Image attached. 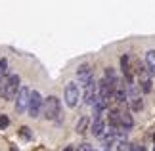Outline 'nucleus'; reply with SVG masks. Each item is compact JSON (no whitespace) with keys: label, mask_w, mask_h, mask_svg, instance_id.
I'll use <instances>...</instances> for the list:
<instances>
[{"label":"nucleus","mask_w":155,"mask_h":151,"mask_svg":"<svg viewBox=\"0 0 155 151\" xmlns=\"http://www.w3.org/2000/svg\"><path fill=\"white\" fill-rule=\"evenodd\" d=\"M21 88V80H19V75H8L0 82V98L2 100H14L17 92Z\"/></svg>","instance_id":"f257e3e1"},{"label":"nucleus","mask_w":155,"mask_h":151,"mask_svg":"<svg viewBox=\"0 0 155 151\" xmlns=\"http://www.w3.org/2000/svg\"><path fill=\"white\" fill-rule=\"evenodd\" d=\"M127 101L130 103V109L132 111H140L144 103H142V96H140V86L134 80L127 82Z\"/></svg>","instance_id":"f03ea898"},{"label":"nucleus","mask_w":155,"mask_h":151,"mask_svg":"<svg viewBox=\"0 0 155 151\" xmlns=\"http://www.w3.org/2000/svg\"><path fill=\"white\" fill-rule=\"evenodd\" d=\"M136 78H138V86H140L142 92L150 94V92H151V88H153V86H151L153 80H151V73L147 71L146 65H142V63L136 65Z\"/></svg>","instance_id":"7ed1b4c3"},{"label":"nucleus","mask_w":155,"mask_h":151,"mask_svg":"<svg viewBox=\"0 0 155 151\" xmlns=\"http://www.w3.org/2000/svg\"><path fill=\"white\" fill-rule=\"evenodd\" d=\"M59 111H61L59 98H56V96H48V98L44 100V105H42V115H44V119H48V120L58 119Z\"/></svg>","instance_id":"20e7f679"},{"label":"nucleus","mask_w":155,"mask_h":151,"mask_svg":"<svg viewBox=\"0 0 155 151\" xmlns=\"http://www.w3.org/2000/svg\"><path fill=\"white\" fill-rule=\"evenodd\" d=\"M63 98H65V103L67 107H77L81 100V88L77 82H69L67 86H65V92H63Z\"/></svg>","instance_id":"39448f33"},{"label":"nucleus","mask_w":155,"mask_h":151,"mask_svg":"<svg viewBox=\"0 0 155 151\" xmlns=\"http://www.w3.org/2000/svg\"><path fill=\"white\" fill-rule=\"evenodd\" d=\"M31 92L33 90H29L27 86H21L19 92L15 96V111L17 113H25L29 109V101H31Z\"/></svg>","instance_id":"423d86ee"},{"label":"nucleus","mask_w":155,"mask_h":151,"mask_svg":"<svg viewBox=\"0 0 155 151\" xmlns=\"http://www.w3.org/2000/svg\"><path fill=\"white\" fill-rule=\"evenodd\" d=\"M42 105H44V100L42 96H40V92H37V90H33L31 92V101H29V117L37 119L40 113H42Z\"/></svg>","instance_id":"0eeeda50"},{"label":"nucleus","mask_w":155,"mask_h":151,"mask_svg":"<svg viewBox=\"0 0 155 151\" xmlns=\"http://www.w3.org/2000/svg\"><path fill=\"white\" fill-rule=\"evenodd\" d=\"M96 100H98V82L92 78L88 84H84V103L86 105H94Z\"/></svg>","instance_id":"6e6552de"},{"label":"nucleus","mask_w":155,"mask_h":151,"mask_svg":"<svg viewBox=\"0 0 155 151\" xmlns=\"http://www.w3.org/2000/svg\"><path fill=\"white\" fill-rule=\"evenodd\" d=\"M113 100L119 101V103H124V101H127V84H124L121 78L113 84Z\"/></svg>","instance_id":"1a4fd4ad"},{"label":"nucleus","mask_w":155,"mask_h":151,"mask_svg":"<svg viewBox=\"0 0 155 151\" xmlns=\"http://www.w3.org/2000/svg\"><path fill=\"white\" fill-rule=\"evenodd\" d=\"M77 78H79V80L82 82V86H84V84H88L92 80V69H90V65L88 63H82L79 69H77Z\"/></svg>","instance_id":"9d476101"},{"label":"nucleus","mask_w":155,"mask_h":151,"mask_svg":"<svg viewBox=\"0 0 155 151\" xmlns=\"http://www.w3.org/2000/svg\"><path fill=\"white\" fill-rule=\"evenodd\" d=\"M90 132L94 138H100L102 140L104 134H105V120L104 119H94L92 124H90Z\"/></svg>","instance_id":"9b49d317"},{"label":"nucleus","mask_w":155,"mask_h":151,"mask_svg":"<svg viewBox=\"0 0 155 151\" xmlns=\"http://www.w3.org/2000/svg\"><path fill=\"white\" fill-rule=\"evenodd\" d=\"M121 69H123V75H124V80L130 82V80H134L132 78V73H130V57L124 54V56L121 57Z\"/></svg>","instance_id":"f8f14e48"},{"label":"nucleus","mask_w":155,"mask_h":151,"mask_svg":"<svg viewBox=\"0 0 155 151\" xmlns=\"http://www.w3.org/2000/svg\"><path fill=\"white\" fill-rule=\"evenodd\" d=\"M109 128H121V111L119 109L109 111Z\"/></svg>","instance_id":"ddd939ff"},{"label":"nucleus","mask_w":155,"mask_h":151,"mask_svg":"<svg viewBox=\"0 0 155 151\" xmlns=\"http://www.w3.org/2000/svg\"><path fill=\"white\" fill-rule=\"evenodd\" d=\"M134 126V120H132V115L128 111H121V128L123 130H130Z\"/></svg>","instance_id":"4468645a"},{"label":"nucleus","mask_w":155,"mask_h":151,"mask_svg":"<svg viewBox=\"0 0 155 151\" xmlns=\"http://www.w3.org/2000/svg\"><path fill=\"white\" fill-rule=\"evenodd\" d=\"M146 67L151 75H155V50H150L146 54Z\"/></svg>","instance_id":"2eb2a0df"},{"label":"nucleus","mask_w":155,"mask_h":151,"mask_svg":"<svg viewBox=\"0 0 155 151\" xmlns=\"http://www.w3.org/2000/svg\"><path fill=\"white\" fill-rule=\"evenodd\" d=\"M88 124H90V119H88V117H81V120H79V123H77V126H75V130L79 132V134H82V132H86Z\"/></svg>","instance_id":"dca6fc26"},{"label":"nucleus","mask_w":155,"mask_h":151,"mask_svg":"<svg viewBox=\"0 0 155 151\" xmlns=\"http://www.w3.org/2000/svg\"><path fill=\"white\" fill-rule=\"evenodd\" d=\"M8 77V59H0V82Z\"/></svg>","instance_id":"f3484780"},{"label":"nucleus","mask_w":155,"mask_h":151,"mask_svg":"<svg viewBox=\"0 0 155 151\" xmlns=\"http://www.w3.org/2000/svg\"><path fill=\"white\" fill-rule=\"evenodd\" d=\"M132 149H134V146L130 142H127V140L117 143V151H132Z\"/></svg>","instance_id":"a211bd4d"},{"label":"nucleus","mask_w":155,"mask_h":151,"mask_svg":"<svg viewBox=\"0 0 155 151\" xmlns=\"http://www.w3.org/2000/svg\"><path fill=\"white\" fill-rule=\"evenodd\" d=\"M8 124H10L8 115H0V128H8Z\"/></svg>","instance_id":"6ab92c4d"},{"label":"nucleus","mask_w":155,"mask_h":151,"mask_svg":"<svg viewBox=\"0 0 155 151\" xmlns=\"http://www.w3.org/2000/svg\"><path fill=\"white\" fill-rule=\"evenodd\" d=\"M77 151H94V147L90 146V143H81V146H79V149H77Z\"/></svg>","instance_id":"aec40b11"},{"label":"nucleus","mask_w":155,"mask_h":151,"mask_svg":"<svg viewBox=\"0 0 155 151\" xmlns=\"http://www.w3.org/2000/svg\"><path fill=\"white\" fill-rule=\"evenodd\" d=\"M19 134H21L23 138H27V140L31 138V132H29V128H27V126H21V132H19Z\"/></svg>","instance_id":"412c9836"},{"label":"nucleus","mask_w":155,"mask_h":151,"mask_svg":"<svg viewBox=\"0 0 155 151\" xmlns=\"http://www.w3.org/2000/svg\"><path fill=\"white\" fill-rule=\"evenodd\" d=\"M132 151H146V149H144V146H134Z\"/></svg>","instance_id":"4be33fe9"},{"label":"nucleus","mask_w":155,"mask_h":151,"mask_svg":"<svg viewBox=\"0 0 155 151\" xmlns=\"http://www.w3.org/2000/svg\"><path fill=\"white\" fill-rule=\"evenodd\" d=\"M63 151H73V147H71V146H67V147H65Z\"/></svg>","instance_id":"5701e85b"},{"label":"nucleus","mask_w":155,"mask_h":151,"mask_svg":"<svg viewBox=\"0 0 155 151\" xmlns=\"http://www.w3.org/2000/svg\"><path fill=\"white\" fill-rule=\"evenodd\" d=\"M153 140H155V136H153Z\"/></svg>","instance_id":"b1692460"},{"label":"nucleus","mask_w":155,"mask_h":151,"mask_svg":"<svg viewBox=\"0 0 155 151\" xmlns=\"http://www.w3.org/2000/svg\"><path fill=\"white\" fill-rule=\"evenodd\" d=\"M153 151H155V147H153Z\"/></svg>","instance_id":"393cba45"}]
</instances>
